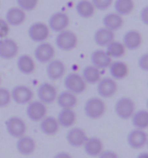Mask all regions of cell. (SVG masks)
Segmentation results:
<instances>
[{
  "label": "cell",
  "instance_id": "cell-41",
  "mask_svg": "<svg viewBox=\"0 0 148 158\" xmlns=\"http://www.w3.org/2000/svg\"><path fill=\"white\" fill-rule=\"evenodd\" d=\"M54 158H73L71 154H69L68 152H58L56 154Z\"/></svg>",
  "mask_w": 148,
  "mask_h": 158
},
{
  "label": "cell",
  "instance_id": "cell-40",
  "mask_svg": "<svg viewBox=\"0 0 148 158\" xmlns=\"http://www.w3.org/2000/svg\"><path fill=\"white\" fill-rule=\"evenodd\" d=\"M139 18H140V21L142 22L144 25L145 26L148 25V6H144V7L141 9Z\"/></svg>",
  "mask_w": 148,
  "mask_h": 158
},
{
  "label": "cell",
  "instance_id": "cell-29",
  "mask_svg": "<svg viewBox=\"0 0 148 158\" xmlns=\"http://www.w3.org/2000/svg\"><path fill=\"white\" fill-rule=\"evenodd\" d=\"M60 127H72L76 123L77 115L73 109H61L56 117Z\"/></svg>",
  "mask_w": 148,
  "mask_h": 158
},
{
  "label": "cell",
  "instance_id": "cell-38",
  "mask_svg": "<svg viewBox=\"0 0 148 158\" xmlns=\"http://www.w3.org/2000/svg\"><path fill=\"white\" fill-rule=\"evenodd\" d=\"M138 66L143 72L148 70V53H144L138 58Z\"/></svg>",
  "mask_w": 148,
  "mask_h": 158
},
{
  "label": "cell",
  "instance_id": "cell-3",
  "mask_svg": "<svg viewBox=\"0 0 148 158\" xmlns=\"http://www.w3.org/2000/svg\"><path fill=\"white\" fill-rule=\"evenodd\" d=\"M87 84L82 79L81 75L77 73H70L64 77V87L66 91H69L75 95L82 94L86 90Z\"/></svg>",
  "mask_w": 148,
  "mask_h": 158
},
{
  "label": "cell",
  "instance_id": "cell-10",
  "mask_svg": "<svg viewBox=\"0 0 148 158\" xmlns=\"http://www.w3.org/2000/svg\"><path fill=\"white\" fill-rule=\"evenodd\" d=\"M25 113L26 116L29 117L32 122L40 123L45 116H47L48 108H47L46 104L39 101V100H32L31 102L26 104Z\"/></svg>",
  "mask_w": 148,
  "mask_h": 158
},
{
  "label": "cell",
  "instance_id": "cell-42",
  "mask_svg": "<svg viewBox=\"0 0 148 158\" xmlns=\"http://www.w3.org/2000/svg\"><path fill=\"white\" fill-rule=\"evenodd\" d=\"M136 158H148V153L147 152H141L138 154V156Z\"/></svg>",
  "mask_w": 148,
  "mask_h": 158
},
{
  "label": "cell",
  "instance_id": "cell-1",
  "mask_svg": "<svg viewBox=\"0 0 148 158\" xmlns=\"http://www.w3.org/2000/svg\"><path fill=\"white\" fill-rule=\"evenodd\" d=\"M107 105L100 97H92L84 104V113L90 119H99L105 115Z\"/></svg>",
  "mask_w": 148,
  "mask_h": 158
},
{
  "label": "cell",
  "instance_id": "cell-2",
  "mask_svg": "<svg viewBox=\"0 0 148 158\" xmlns=\"http://www.w3.org/2000/svg\"><path fill=\"white\" fill-rule=\"evenodd\" d=\"M55 44L57 48L60 49L61 51L69 52L76 48L77 44H78V38H77V35L75 33L67 29L65 31L57 33Z\"/></svg>",
  "mask_w": 148,
  "mask_h": 158
},
{
  "label": "cell",
  "instance_id": "cell-11",
  "mask_svg": "<svg viewBox=\"0 0 148 158\" xmlns=\"http://www.w3.org/2000/svg\"><path fill=\"white\" fill-rule=\"evenodd\" d=\"M11 100L19 105H25L33 99V91L26 85H18L10 91Z\"/></svg>",
  "mask_w": 148,
  "mask_h": 158
},
{
  "label": "cell",
  "instance_id": "cell-44",
  "mask_svg": "<svg viewBox=\"0 0 148 158\" xmlns=\"http://www.w3.org/2000/svg\"><path fill=\"white\" fill-rule=\"evenodd\" d=\"M0 5H1V2H0Z\"/></svg>",
  "mask_w": 148,
  "mask_h": 158
},
{
  "label": "cell",
  "instance_id": "cell-43",
  "mask_svg": "<svg viewBox=\"0 0 148 158\" xmlns=\"http://www.w3.org/2000/svg\"><path fill=\"white\" fill-rule=\"evenodd\" d=\"M1 83H2V78H1V76H0V87H1Z\"/></svg>",
  "mask_w": 148,
  "mask_h": 158
},
{
  "label": "cell",
  "instance_id": "cell-28",
  "mask_svg": "<svg viewBox=\"0 0 148 158\" xmlns=\"http://www.w3.org/2000/svg\"><path fill=\"white\" fill-rule=\"evenodd\" d=\"M75 11L81 19H90L95 15V8L90 0H79L75 5Z\"/></svg>",
  "mask_w": 148,
  "mask_h": 158
},
{
  "label": "cell",
  "instance_id": "cell-21",
  "mask_svg": "<svg viewBox=\"0 0 148 158\" xmlns=\"http://www.w3.org/2000/svg\"><path fill=\"white\" fill-rule=\"evenodd\" d=\"M103 26L115 33L116 31L122 29V27L124 26V19L123 16L118 15L115 11L107 12L103 18Z\"/></svg>",
  "mask_w": 148,
  "mask_h": 158
},
{
  "label": "cell",
  "instance_id": "cell-4",
  "mask_svg": "<svg viewBox=\"0 0 148 158\" xmlns=\"http://www.w3.org/2000/svg\"><path fill=\"white\" fill-rule=\"evenodd\" d=\"M5 129L7 131L8 135L12 138L18 139L21 136L25 135L28 131V126L25 119L21 118V116H10L6 119L5 122Z\"/></svg>",
  "mask_w": 148,
  "mask_h": 158
},
{
  "label": "cell",
  "instance_id": "cell-37",
  "mask_svg": "<svg viewBox=\"0 0 148 158\" xmlns=\"http://www.w3.org/2000/svg\"><path fill=\"white\" fill-rule=\"evenodd\" d=\"M9 34H10V26L5 21V19L0 18V39L7 38Z\"/></svg>",
  "mask_w": 148,
  "mask_h": 158
},
{
  "label": "cell",
  "instance_id": "cell-13",
  "mask_svg": "<svg viewBox=\"0 0 148 158\" xmlns=\"http://www.w3.org/2000/svg\"><path fill=\"white\" fill-rule=\"evenodd\" d=\"M19 46L15 40L11 38L0 39V58L10 60L18 55Z\"/></svg>",
  "mask_w": 148,
  "mask_h": 158
},
{
  "label": "cell",
  "instance_id": "cell-27",
  "mask_svg": "<svg viewBox=\"0 0 148 158\" xmlns=\"http://www.w3.org/2000/svg\"><path fill=\"white\" fill-rule=\"evenodd\" d=\"M40 129L42 133L47 136H54L59 132L60 126L56 117L54 116H45L40 122Z\"/></svg>",
  "mask_w": 148,
  "mask_h": 158
},
{
  "label": "cell",
  "instance_id": "cell-22",
  "mask_svg": "<svg viewBox=\"0 0 148 158\" xmlns=\"http://www.w3.org/2000/svg\"><path fill=\"white\" fill-rule=\"evenodd\" d=\"M107 69H109L111 78L116 81L124 80L129 73V66L122 60H115V61L113 60Z\"/></svg>",
  "mask_w": 148,
  "mask_h": 158
},
{
  "label": "cell",
  "instance_id": "cell-31",
  "mask_svg": "<svg viewBox=\"0 0 148 158\" xmlns=\"http://www.w3.org/2000/svg\"><path fill=\"white\" fill-rule=\"evenodd\" d=\"M115 12L121 16H126L132 13L135 8L134 0H115L113 2Z\"/></svg>",
  "mask_w": 148,
  "mask_h": 158
},
{
  "label": "cell",
  "instance_id": "cell-26",
  "mask_svg": "<svg viewBox=\"0 0 148 158\" xmlns=\"http://www.w3.org/2000/svg\"><path fill=\"white\" fill-rule=\"evenodd\" d=\"M56 102L61 107V109H73L77 105V97L75 94H73L69 91H63L59 93L56 98Z\"/></svg>",
  "mask_w": 148,
  "mask_h": 158
},
{
  "label": "cell",
  "instance_id": "cell-14",
  "mask_svg": "<svg viewBox=\"0 0 148 158\" xmlns=\"http://www.w3.org/2000/svg\"><path fill=\"white\" fill-rule=\"evenodd\" d=\"M47 76L49 80L53 81H59L65 77L66 73V65L62 60L60 59H52L51 61L47 63L46 69Z\"/></svg>",
  "mask_w": 148,
  "mask_h": 158
},
{
  "label": "cell",
  "instance_id": "cell-35",
  "mask_svg": "<svg viewBox=\"0 0 148 158\" xmlns=\"http://www.w3.org/2000/svg\"><path fill=\"white\" fill-rule=\"evenodd\" d=\"M11 101L12 100L10 91L7 88H4V87H0V108L7 107Z\"/></svg>",
  "mask_w": 148,
  "mask_h": 158
},
{
  "label": "cell",
  "instance_id": "cell-16",
  "mask_svg": "<svg viewBox=\"0 0 148 158\" xmlns=\"http://www.w3.org/2000/svg\"><path fill=\"white\" fill-rule=\"evenodd\" d=\"M87 138L88 137H87L85 131L81 129V127H70V130L67 132V135H66L67 143H68L70 146L75 147V148L82 147L84 145Z\"/></svg>",
  "mask_w": 148,
  "mask_h": 158
},
{
  "label": "cell",
  "instance_id": "cell-24",
  "mask_svg": "<svg viewBox=\"0 0 148 158\" xmlns=\"http://www.w3.org/2000/svg\"><path fill=\"white\" fill-rule=\"evenodd\" d=\"M85 153L90 157H97L103 151V141L97 137L87 138L84 145L82 146Z\"/></svg>",
  "mask_w": 148,
  "mask_h": 158
},
{
  "label": "cell",
  "instance_id": "cell-9",
  "mask_svg": "<svg viewBox=\"0 0 148 158\" xmlns=\"http://www.w3.org/2000/svg\"><path fill=\"white\" fill-rule=\"evenodd\" d=\"M37 96L39 98V101L44 104H52L56 101V98L58 96L57 88L52 83L44 82L37 89Z\"/></svg>",
  "mask_w": 148,
  "mask_h": 158
},
{
  "label": "cell",
  "instance_id": "cell-6",
  "mask_svg": "<svg viewBox=\"0 0 148 158\" xmlns=\"http://www.w3.org/2000/svg\"><path fill=\"white\" fill-rule=\"evenodd\" d=\"M136 111L135 102L129 97H121L115 104V112L120 118L130 119Z\"/></svg>",
  "mask_w": 148,
  "mask_h": 158
},
{
  "label": "cell",
  "instance_id": "cell-25",
  "mask_svg": "<svg viewBox=\"0 0 148 158\" xmlns=\"http://www.w3.org/2000/svg\"><path fill=\"white\" fill-rule=\"evenodd\" d=\"M115 40V33L107 30L105 27L99 28L93 34V41L99 47H107Z\"/></svg>",
  "mask_w": 148,
  "mask_h": 158
},
{
  "label": "cell",
  "instance_id": "cell-19",
  "mask_svg": "<svg viewBox=\"0 0 148 158\" xmlns=\"http://www.w3.org/2000/svg\"><path fill=\"white\" fill-rule=\"evenodd\" d=\"M26 19V12L18 6H13L7 9L5 13V21L10 27L21 26Z\"/></svg>",
  "mask_w": 148,
  "mask_h": 158
},
{
  "label": "cell",
  "instance_id": "cell-30",
  "mask_svg": "<svg viewBox=\"0 0 148 158\" xmlns=\"http://www.w3.org/2000/svg\"><path fill=\"white\" fill-rule=\"evenodd\" d=\"M82 79L84 80V82L89 85H95L97 82L102 79V73H100V69L93 65H86L83 69L81 73Z\"/></svg>",
  "mask_w": 148,
  "mask_h": 158
},
{
  "label": "cell",
  "instance_id": "cell-34",
  "mask_svg": "<svg viewBox=\"0 0 148 158\" xmlns=\"http://www.w3.org/2000/svg\"><path fill=\"white\" fill-rule=\"evenodd\" d=\"M18 7L22 9L25 12L33 11L38 6L39 0H16Z\"/></svg>",
  "mask_w": 148,
  "mask_h": 158
},
{
  "label": "cell",
  "instance_id": "cell-23",
  "mask_svg": "<svg viewBox=\"0 0 148 158\" xmlns=\"http://www.w3.org/2000/svg\"><path fill=\"white\" fill-rule=\"evenodd\" d=\"M16 66L23 75H32L36 70V60L29 54H21L16 60Z\"/></svg>",
  "mask_w": 148,
  "mask_h": 158
},
{
  "label": "cell",
  "instance_id": "cell-5",
  "mask_svg": "<svg viewBox=\"0 0 148 158\" xmlns=\"http://www.w3.org/2000/svg\"><path fill=\"white\" fill-rule=\"evenodd\" d=\"M50 29L47 23L43 22H35L29 27L28 35L29 38L35 43L46 42L50 37Z\"/></svg>",
  "mask_w": 148,
  "mask_h": 158
},
{
  "label": "cell",
  "instance_id": "cell-36",
  "mask_svg": "<svg viewBox=\"0 0 148 158\" xmlns=\"http://www.w3.org/2000/svg\"><path fill=\"white\" fill-rule=\"evenodd\" d=\"M92 3L95 6V10H107L112 6L114 0H90Z\"/></svg>",
  "mask_w": 148,
  "mask_h": 158
},
{
  "label": "cell",
  "instance_id": "cell-39",
  "mask_svg": "<svg viewBox=\"0 0 148 158\" xmlns=\"http://www.w3.org/2000/svg\"><path fill=\"white\" fill-rule=\"evenodd\" d=\"M97 158H119V156H118V154L115 152V151L103 150V152L97 156Z\"/></svg>",
  "mask_w": 148,
  "mask_h": 158
},
{
  "label": "cell",
  "instance_id": "cell-20",
  "mask_svg": "<svg viewBox=\"0 0 148 158\" xmlns=\"http://www.w3.org/2000/svg\"><path fill=\"white\" fill-rule=\"evenodd\" d=\"M36 147H37V143L35 139H33L29 136L23 135L21 138H18V141H16V150L21 155L25 156L32 155L35 152Z\"/></svg>",
  "mask_w": 148,
  "mask_h": 158
},
{
  "label": "cell",
  "instance_id": "cell-33",
  "mask_svg": "<svg viewBox=\"0 0 148 158\" xmlns=\"http://www.w3.org/2000/svg\"><path fill=\"white\" fill-rule=\"evenodd\" d=\"M131 119H132V124L135 129L146 130L148 127V111L145 109H140L135 111Z\"/></svg>",
  "mask_w": 148,
  "mask_h": 158
},
{
  "label": "cell",
  "instance_id": "cell-8",
  "mask_svg": "<svg viewBox=\"0 0 148 158\" xmlns=\"http://www.w3.org/2000/svg\"><path fill=\"white\" fill-rule=\"evenodd\" d=\"M56 54L54 46L49 42L39 43L33 51V58L40 63H48L54 59Z\"/></svg>",
  "mask_w": 148,
  "mask_h": 158
},
{
  "label": "cell",
  "instance_id": "cell-18",
  "mask_svg": "<svg viewBox=\"0 0 148 158\" xmlns=\"http://www.w3.org/2000/svg\"><path fill=\"white\" fill-rule=\"evenodd\" d=\"M92 65L95 66L99 69H105L110 66L113 59L103 49H96L90 54Z\"/></svg>",
  "mask_w": 148,
  "mask_h": 158
},
{
  "label": "cell",
  "instance_id": "cell-7",
  "mask_svg": "<svg viewBox=\"0 0 148 158\" xmlns=\"http://www.w3.org/2000/svg\"><path fill=\"white\" fill-rule=\"evenodd\" d=\"M48 27L50 31L60 33L68 29L70 25V19L67 13L63 11H56L51 15L48 19Z\"/></svg>",
  "mask_w": 148,
  "mask_h": 158
},
{
  "label": "cell",
  "instance_id": "cell-17",
  "mask_svg": "<svg viewBox=\"0 0 148 158\" xmlns=\"http://www.w3.org/2000/svg\"><path fill=\"white\" fill-rule=\"evenodd\" d=\"M142 34L137 30H129L123 36V45L128 50H137L142 45Z\"/></svg>",
  "mask_w": 148,
  "mask_h": 158
},
{
  "label": "cell",
  "instance_id": "cell-12",
  "mask_svg": "<svg viewBox=\"0 0 148 158\" xmlns=\"http://www.w3.org/2000/svg\"><path fill=\"white\" fill-rule=\"evenodd\" d=\"M118 91V84L116 80L111 77L102 78L96 84V92L100 98H111Z\"/></svg>",
  "mask_w": 148,
  "mask_h": 158
},
{
  "label": "cell",
  "instance_id": "cell-32",
  "mask_svg": "<svg viewBox=\"0 0 148 158\" xmlns=\"http://www.w3.org/2000/svg\"><path fill=\"white\" fill-rule=\"evenodd\" d=\"M126 48L122 42L114 40L106 47V52L110 55L112 59H119L126 54Z\"/></svg>",
  "mask_w": 148,
  "mask_h": 158
},
{
  "label": "cell",
  "instance_id": "cell-15",
  "mask_svg": "<svg viewBox=\"0 0 148 158\" xmlns=\"http://www.w3.org/2000/svg\"><path fill=\"white\" fill-rule=\"evenodd\" d=\"M147 141H148V136L145 130L134 129L128 134L127 137L128 145L136 150L142 149V148L145 147Z\"/></svg>",
  "mask_w": 148,
  "mask_h": 158
}]
</instances>
